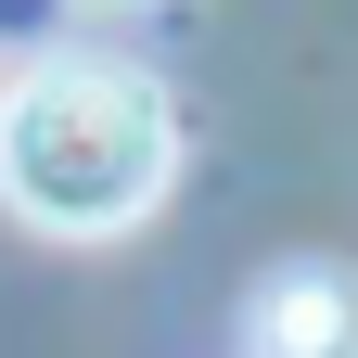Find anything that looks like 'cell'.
<instances>
[{"label": "cell", "mask_w": 358, "mask_h": 358, "mask_svg": "<svg viewBox=\"0 0 358 358\" xmlns=\"http://www.w3.org/2000/svg\"><path fill=\"white\" fill-rule=\"evenodd\" d=\"M179 179V115L128 64H26L0 90V205L52 243L141 231Z\"/></svg>", "instance_id": "6da1fadb"}, {"label": "cell", "mask_w": 358, "mask_h": 358, "mask_svg": "<svg viewBox=\"0 0 358 358\" xmlns=\"http://www.w3.org/2000/svg\"><path fill=\"white\" fill-rule=\"evenodd\" d=\"M243 333H256V358H358V282L345 268H268Z\"/></svg>", "instance_id": "7a4b0ae2"}]
</instances>
